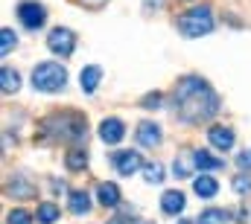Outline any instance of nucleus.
<instances>
[{"instance_id": "f257e3e1", "label": "nucleus", "mask_w": 251, "mask_h": 224, "mask_svg": "<svg viewBox=\"0 0 251 224\" xmlns=\"http://www.w3.org/2000/svg\"><path fill=\"white\" fill-rule=\"evenodd\" d=\"M222 108V99L219 93L196 73H187L176 82L173 88V113L178 122L184 125H199V122H207L213 119Z\"/></svg>"}, {"instance_id": "f03ea898", "label": "nucleus", "mask_w": 251, "mask_h": 224, "mask_svg": "<svg viewBox=\"0 0 251 224\" xmlns=\"http://www.w3.org/2000/svg\"><path fill=\"white\" fill-rule=\"evenodd\" d=\"M41 134L38 140L44 143H64V146H76L85 143L88 137V119L79 111H53L41 119Z\"/></svg>"}, {"instance_id": "7ed1b4c3", "label": "nucleus", "mask_w": 251, "mask_h": 224, "mask_svg": "<svg viewBox=\"0 0 251 224\" xmlns=\"http://www.w3.org/2000/svg\"><path fill=\"white\" fill-rule=\"evenodd\" d=\"M32 88L35 90H41V93H59L64 90V85H67V70H64V64L59 61H41V64H35L32 67Z\"/></svg>"}, {"instance_id": "20e7f679", "label": "nucleus", "mask_w": 251, "mask_h": 224, "mask_svg": "<svg viewBox=\"0 0 251 224\" xmlns=\"http://www.w3.org/2000/svg\"><path fill=\"white\" fill-rule=\"evenodd\" d=\"M176 26L184 38H201V35L213 32L216 21H213V12L207 6H196V9H187L184 15H178Z\"/></svg>"}, {"instance_id": "39448f33", "label": "nucleus", "mask_w": 251, "mask_h": 224, "mask_svg": "<svg viewBox=\"0 0 251 224\" xmlns=\"http://www.w3.org/2000/svg\"><path fill=\"white\" fill-rule=\"evenodd\" d=\"M15 15H18L21 26H24L26 32H38V29H44V23H47V9H44L41 3H35V0H21L18 9H15Z\"/></svg>"}, {"instance_id": "423d86ee", "label": "nucleus", "mask_w": 251, "mask_h": 224, "mask_svg": "<svg viewBox=\"0 0 251 224\" xmlns=\"http://www.w3.org/2000/svg\"><path fill=\"white\" fill-rule=\"evenodd\" d=\"M47 47H50L53 56H59V58L73 56V50H76V32L67 29V26H56V29H50V35H47Z\"/></svg>"}, {"instance_id": "0eeeda50", "label": "nucleus", "mask_w": 251, "mask_h": 224, "mask_svg": "<svg viewBox=\"0 0 251 224\" xmlns=\"http://www.w3.org/2000/svg\"><path fill=\"white\" fill-rule=\"evenodd\" d=\"M111 166H114V172H117L120 178H131L137 169H143L146 163H143V157H140L134 149H128V152H114V155H111Z\"/></svg>"}, {"instance_id": "6e6552de", "label": "nucleus", "mask_w": 251, "mask_h": 224, "mask_svg": "<svg viewBox=\"0 0 251 224\" xmlns=\"http://www.w3.org/2000/svg\"><path fill=\"white\" fill-rule=\"evenodd\" d=\"M123 137H126V122L120 116H105L100 122V140L105 146H117V143H123Z\"/></svg>"}, {"instance_id": "1a4fd4ad", "label": "nucleus", "mask_w": 251, "mask_h": 224, "mask_svg": "<svg viewBox=\"0 0 251 224\" xmlns=\"http://www.w3.org/2000/svg\"><path fill=\"white\" fill-rule=\"evenodd\" d=\"M134 140H137V146L140 149H158L161 146V140H164V134H161V125L158 122H140L137 125V131H134Z\"/></svg>"}, {"instance_id": "9d476101", "label": "nucleus", "mask_w": 251, "mask_h": 224, "mask_svg": "<svg viewBox=\"0 0 251 224\" xmlns=\"http://www.w3.org/2000/svg\"><path fill=\"white\" fill-rule=\"evenodd\" d=\"M234 131L228 128V125H210L207 128V143L216 149V152H228V149H234Z\"/></svg>"}, {"instance_id": "9b49d317", "label": "nucleus", "mask_w": 251, "mask_h": 224, "mask_svg": "<svg viewBox=\"0 0 251 224\" xmlns=\"http://www.w3.org/2000/svg\"><path fill=\"white\" fill-rule=\"evenodd\" d=\"M97 201H100V207L114 210V207H120L123 192H120L117 183H111V180H100V183H97Z\"/></svg>"}, {"instance_id": "f8f14e48", "label": "nucleus", "mask_w": 251, "mask_h": 224, "mask_svg": "<svg viewBox=\"0 0 251 224\" xmlns=\"http://www.w3.org/2000/svg\"><path fill=\"white\" fill-rule=\"evenodd\" d=\"M6 192H9L15 201H26V198L35 195V183H32L26 175H15V178L6 183Z\"/></svg>"}, {"instance_id": "ddd939ff", "label": "nucleus", "mask_w": 251, "mask_h": 224, "mask_svg": "<svg viewBox=\"0 0 251 224\" xmlns=\"http://www.w3.org/2000/svg\"><path fill=\"white\" fill-rule=\"evenodd\" d=\"M193 166L199 169V172H219V169H225V160L216 157V155L207 152V149H196V152H193Z\"/></svg>"}, {"instance_id": "4468645a", "label": "nucleus", "mask_w": 251, "mask_h": 224, "mask_svg": "<svg viewBox=\"0 0 251 224\" xmlns=\"http://www.w3.org/2000/svg\"><path fill=\"white\" fill-rule=\"evenodd\" d=\"M100 82H102V67H100V64L82 67V73H79V88H82L85 93H94V90L100 88Z\"/></svg>"}, {"instance_id": "2eb2a0df", "label": "nucleus", "mask_w": 251, "mask_h": 224, "mask_svg": "<svg viewBox=\"0 0 251 224\" xmlns=\"http://www.w3.org/2000/svg\"><path fill=\"white\" fill-rule=\"evenodd\" d=\"M184 192L181 189H167L164 195H161V210L167 213V216H178V213H184Z\"/></svg>"}, {"instance_id": "dca6fc26", "label": "nucleus", "mask_w": 251, "mask_h": 224, "mask_svg": "<svg viewBox=\"0 0 251 224\" xmlns=\"http://www.w3.org/2000/svg\"><path fill=\"white\" fill-rule=\"evenodd\" d=\"M67 207L73 216H88L91 213V195L85 189H70L67 192Z\"/></svg>"}, {"instance_id": "f3484780", "label": "nucleus", "mask_w": 251, "mask_h": 224, "mask_svg": "<svg viewBox=\"0 0 251 224\" xmlns=\"http://www.w3.org/2000/svg\"><path fill=\"white\" fill-rule=\"evenodd\" d=\"M193 192L199 198H213L219 192V180L210 178V175H199V178H193Z\"/></svg>"}, {"instance_id": "a211bd4d", "label": "nucleus", "mask_w": 251, "mask_h": 224, "mask_svg": "<svg viewBox=\"0 0 251 224\" xmlns=\"http://www.w3.org/2000/svg\"><path fill=\"white\" fill-rule=\"evenodd\" d=\"M59 219H62V210H59L56 201H41L38 204V210H35V222L38 224H59Z\"/></svg>"}, {"instance_id": "6ab92c4d", "label": "nucleus", "mask_w": 251, "mask_h": 224, "mask_svg": "<svg viewBox=\"0 0 251 224\" xmlns=\"http://www.w3.org/2000/svg\"><path fill=\"white\" fill-rule=\"evenodd\" d=\"M228 219H231L228 210H222V207H207V210L199 213L196 224H228Z\"/></svg>"}, {"instance_id": "aec40b11", "label": "nucleus", "mask_w": 251, "mask_h": 224, "mask_svg": "<svg viewBox=\"0 0 251 224\" xmlns=\"http://www.w3.org/2000/svg\"><path fill=\"white\" fill-rule=\"evenodd\" d=\"M64 166H67V172H85L88 169V152L85 149H70L64 155Z\"/></svg>"}, {"instance_id": "412c9836", "label": "nucleus", "mask_w": 251, "mask_h": 224, "mask_svg": "<svg viewBox=\"0 0 251 224\" xmlns=\"http://www.w3.org/2000/svg\"><path fill=\"white\" fill-rule=\"evenodd\" d=\"M18 88H21V73L12 70V67H3L0 70V90L3 93H18Z\"/></svg>"}, {"instance_id": "4be33fe9", "label": "nucleus", "mask_w": 251, "mask_h": 224, "mask_svg": "<svg viewBox=\"0 0 251 224\" xmlns=\"http://www.w3.org/2000/svg\"><path fill=\"white\" fill-rule=\"evenodd\" d=\"M15 47H18V32H12L9 26H3V29H0V53L9 56Z\"/></svg>"}, {"instance_id": "5701e85b", "label": "nucleus", "mask_w": 251, "mask_h": 224, "mask_svg": "<svg viewBox=\"0 0 251 224\" xmlns=\"http://www.w3.org/2000/svg\"><path fill=\"white\" fill-rule=\"evenodd\" d=\"M35 222V216L29 213V210H24V207H15V210H9V216H6V224H32Z\"/></svg>"}, {"instance_id": "b1692460", "label": "nucleus", "mask_w": 251, "mask_h": 224, "mask_svg": "<svg viewBox=\"0 0 251 224\" xmlns=\"http://www.w3.org/2000/svg\"><path fill=\"white\" fill-rule=\"evenodd\" d=\"M143 175H146V183H161L164 180V166L155 160V163H146L143 166Z\"/></svg>"}, {"instance_id": "393cba45", "label": "nucleus", "mask_w": 251, "mask_h": 224, "mask_svg": "<svg viewBox=\"0 0 251 224\" xmlns=\"http://www.w3.org/2000/svg\"><path fill=\"white\" fill-rule=\"evenodd\" d=\"M231 186H234V192H237V195H251V175H249V172H240V175L234 178V183H231Z\"/></svg>"}, {"instance_id": "a878e982", "label": "nucleus", "mask_w": 251, "mask_h": 224, "mask_svg": "<svg viewBox=\"0 0 251 224\" xmlns=\"http://www.w3.org/2000/svg\"><path fill=\"white\" fill-rule=\"evenodd\" d=\"M161 102H164V93H158V90H155V93H146V96L140 99V108H143V111H158V108H161Z\"/></svg>"}, {"instance_id": "bb28decb", "label": "nucleus", "mask_w": 251, "mask_h": 224, "mask_svg": "<svg viewBox=\"0 0 251 224\" xmlns=\"http://www.w3.org/2000/svg\"><path fill=\"white\" fill-rule=\"evenodd\" d=\"M237 166L243 169V172H249L251 169V149H243V152L237 155Z\"/></svg>"}, {"instance_id": "cd10ccee", "label": "nucleus", "mask_w": 251, "mask_h": 224, "mask_svg": "<svg viewBox=\"0 0 251 224\" xmlns=\"http://www.w3.org/2000/svg\"><path fill=\"white\" fill-rule=\"evenodd\" d=\"M173 172H176L178 178H190V166L184 160H176V163H173Z\"/></svg>"}, {"instance_id": "c85d7f7f", "label": "nucleus", "mask_w": 251, "mask_h": 224, "mask_svg": "<svg viewBox=\"0 0 251 224\" xmlns=\"http://www.w3.org/2000/svg\"><path fill=\"white\" fill-rule=\"evenodd\" d=\"M50 189H53L56 195H62V192H67V186H64V180H56V178L50 180Z\"/></svg>"}, {"instance_id": "c756f323", "label": "nucleus", "mask_w": 251, "mask_h": 224, "mask_svg": "<svg viewBox=\"0 0 251 224\" xmlns=\"http://www.w3.org/2000/svg\"><path fill=\"white\" fill-rule=\"evenodd\" d=\"M234 219H237V224H246V222H249V210H246V207H240V210L234 213Z\"/></svg>"}, {"instance_id": "7c9ffc66", "label": "nucleus", "mask_w": 251, "mask_h": 224, "mask_svg": "<svg viewBox=\"0 0 251 224\" xmlns=\"http://www.w3.org/2000/svg\"><path fill=\"white\" fill-rule=\"evenodd\" d=\"M143 9L146 12H155V9H161V0H143Z\"/></svg>"}, {"instance_id": "2f4dec72", "label": "nucleus", "mask_w": 251, "mask_h": 224, "mask_svg": "<svg viewBox=\"0 0 251 224\" xmlns=\"http://www.w3.org/2000/svg\"><path fill=\"white\" fill-rule=\"evenodd\" d=\"M82 3H91V6H100V3H105V0H82Z\"/></svg>"}, {"instance_id": "473e14b6", "label": "nucleus", "mask_w": 251, "mask_h": 224, "mask_svg": "<svg viewBox=\"0 0 251 224\" xmlns=\"http://www.w3.org/2000/svg\"><path fill=\"white\" fill-rule=\"evenodd\" d=\"M176 224H196V222H190V219H178Z\"/></svg>"}, {"instance_id": "72a5a7b5", "label": "nucleus", "mask_w": 251, "mask_h": 224, "mask_svg": "<svg viewBox=\"0 0 251 224\" xmlns=\"http://www.w3.org/2000/svg\"><path fill=\"white\" fill-rule=\"evenodd\" d=\"M108 224H126V222H123V219H111Z\"/></svg>"}]
</instances>
